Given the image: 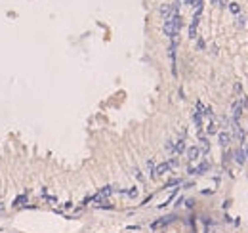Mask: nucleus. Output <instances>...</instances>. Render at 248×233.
<instances>
[{"instance_id":"nucleus-1","label":"nucleus","mask_w":248,"mask_h":233,"mask_svg":"<svg viewBox=\"0 0 248 233\" xmlns=\"http://www.w3.org/2000/svg\"><path fill=\"white\" fill-rule=\"evenodd\" d=\"M185 153H187V159L193 163V160H197L198 157H201V149H198L197 145H191V147H187V149H185Z\"/></svg>"},{"instance_id":"nucleus-2","label":"nucleus","mask_w":248,"mask_h":233,"mask_svg":"<svg viewBox=\"0 0 248 233\" xmlns=\"http://www.w3.org/2000/svg\"><path fill=\"white\" fill-rule=\"evenodd\" d=\"M158 12H160V17L162 19H168L170 15L174 14V4H162Z\"/></svg>"},{"instance_id":"nucleus-3","label":"nucleus","mask_w":248,"mask_h":233,"mask_svg":"<svg viewBox=\"0 0 248 233\" xmlns=\"http://www.w3.org/2000/svg\"><path fill=\"white\" fill-rule=\"evenodd\" d=\"M208 168H210V164L206 163V160H202V163L198 164L197 168H189V174H191V176H195V174H204Z\"/></svg>"},{"instance_id":"nucleus-4","label":"nucleus","mask_w":248,"mask_h":233,"mask_svg":"<svg viewBox=\"0 0 248 233\" xmlns=\"http://www.w3.org/2000/svg\"><path fill=\"white\" fill-rule=\"evenodd\" d=\"M174 220H176V216H166V218H162V220H157V222L151 224V229H157V227H162V226H168V224L174 222Z\"/></svg>"},{"instance_id":"nucleus-5","label":"nucleus","mask_w":248,"mask_h":233,"mask_svg":"<svg viewBox=\"0 0 248 233\" xmlns=\"http://www.w3.org/2000/svg\"><path fill=\"white\" fill-rule=\"evenodd\" d=\"M172 168H170V164L168 163H160V164H157L155 166V178L157 176H162V174H166V172H170Z\"/></svg>"},{"instance_id":"nucleus-6","label":"nucleus","mask_w":248,"mask_h":233,"mask_svg":"<svg viewBox=\"0 0 248 233\" xmlns=\"http://www.w3.org/2000/svg\"><path fill=\"white\" fill-rule=\"evenodd\" d=\"M218 143L223 145V147L229 145V143H231V134H229V132H219V134H218Z\"/></svg>"},{"instance_id":"nucleus-7","label":"nucleus","mask_w":248,"mask_h":233,"mask_svg":"<svg viewBox=\"0 0 248 233\" xmlns=\"http://www.w3.org/2000/svg\"><path fill=\"white\" fill-rule=\"evenodd\" d=\"M241 115H242V105L239 101H235L233 103V122H239Z\"/></svg>"},{"instance_id":"nucleus-8","label":"nucleus","mask_w":248,"mask_h":233,"mask_svg":"<svg viewBox=\"0 0 248 233\" xmlns=\"http://www.w3.org/2000/svg\"><path fill=\"white\" fill-rule=\"evenodd\" d=\"M233 155H235V160H237V164H244V163H246V153H244V149H237Z\"/></svg>"},{"instance_id":"nucleus-9","label":"nucleus","mask_w":248,"mask_h":233,"mask_svg":"<svg viewBox=\"0 0 248 233\" xmlns=\"http://www.w3.org/2000/svg\"><path fill=\"white\" fill-rule=\"evenodd\" d=\"M185 149H187V147H185V142H183V140H178L176 145H174V153H176V155H181Z\"/></svg>"},{"instance_id":"nucleus-10","label":"nucleus","mask_w":248,"mask_h":233,"mask_svg":"<svg viewBox=\"0 0 248 233\" xmlns=\"http://www.w3.org/2000/svg\"><path fill=\"white\" fill-rule=\"evenodd\" d=\"M113 191H115V187H113V186H105V187H101V189H99V193H97V195H99L101 199H105V197H109Z\"/></svg>"},{"instance_id":"nucleus-11","label":"nucleus","mask_w":248,"mask_h":233,"mask_svg":"<svg viewBox=\"0 0 248 233\" xmlns=\"http://www.w3.org/2000/svg\"><path fill=\"white\" fill-rule=\"evenodd\" d=\"M193 122H195V126H197L198 130L202 128V115L198 113V111H195V113H193Z\"/></svg>"},{"instance_id":"nucleus-12","label":"nucleus","mask_w":248,"mask_h":233,"mask_svg":"<svg viewBox=\"0 0 248 233\" xmlns=\"http://www.w3.org/2000/svg\"><path fill=\"white\" fill-rule=\"evenodd\" d=\"M201 153H208L210 151V143H208V138H201Z\"/></svg>"},{"instance_id":"nucleus-13","label":"nucleus","mask_w":248,"mask_h":233,"mask_svg":"<svg viewBox=\"0 0 248 233\" xmlns=\"http://www.w3.org/2000/svg\"><path fill=\"white\" fill-rule=\"evenodd\" d=\"M229 12H231V14H235V15H239V14H241V6H239L237 2H231L229 4Z\"/></svg>"},{"instance_id":"nucleus-14","label":"nucleus","mask_w":248,"mask_h":233,"mask_svg":"<svg viewBox=\"0 0 248 233\" xmlns=\"http://www.w3.org/2000/svg\"><path fill=\"white\" fill-rule=\"evenodd\" d=\"M237 27H246V15H242V14H239L237 15Z\"/></svg>"},{"instance_id":"nucleus-15","label":"nucleus","mask_w":248,"mask_h":233,"mask_svg":"<svg viewBox=\"0 0 248 233\" xmlns=\"http://www.w3.org/2000/svg\"><path fill=\"white\" fill-rule=\"evenodd\" d=\"M25 203H27V197H25V195H23V197H17V199L14 201V206L17 208V206H21V204H25Z\"/></svg>"},{"instance_id":"nucleus-16","label":"nucleus","mask_w":248,"mask_h":233,"mask_svg":"<svg viewBox=\"0 0 248 233\" xmlns=\"http://www.w3.org/2000/svg\"><path fill=\"white\" fill-rule=\"evenodd\" d=\"M206 132H208V134H216V132H218L216 122H212V120H210V122H208V128H206Z\"/></svg>"},{"instance_id":"nucleus-17","label":"nucleus","mask_w":248,"mask_h":233,"mask_svg":"<svg viewBox=\"0 0 248 233\" xmlns=\"http://www.w3.org/2000/svg\"><path fill=\"white\" fill-rule=\"evenodd\" d=\"M180 183H181V180H180V178H174V180H170V182L166 183L164 187H174V186H180Z\"/></svg>"},{"instance_id":"nucleus-18","label":"nucleus","mask_w":248,"mask_h":233,"mask_svg":"<svg viewBox=\"0 0 248 233\" xmlns=\"http://www.w3.org/2000/svg\"><path fill=\"white\" fill-rule=\"evenodd\" d=\"M241 90H242V84H241V82H235V86H233L235 96H241Z\"/></svg>"},{"instance_id":"nucleus-19","label":"nucleus","mask_w":248,"mask_h":233,"mask_svg":"<svg viewBox=\"0 0 248 233\" xmlns=\"http://www.w3.org/2000/svg\"><path fill=\"white\" fill-rule=\"evenodd\" d=\"M239 103H241V105H242V109H246V107H248V98H246V96H241V99H239Z\"/></svg>"},{"instance_id":"nucleus-20","label":"nucleus","mask_w":248,"mask_h":233,"mask_svg":"<svg viewBox=\"0 0 248 233\" xmlns=\"http://www.w3.org/2000/svg\"><path fill=\"white\" fill-rule=\"evenodd\" d=\"M168 164H170V168H176V166H178V164H180V160H178V159H176V157H172V159H170V160H168Z\"/></svg>"},{"instance_id":"nucleus-21","label":"nucleus","mask_w":248,"mask_h":233,"mask_svg":"<svg viewBox=\"0 0 248 233\" xmlns=\"http://www.w3.org/2000/svg\"><path fill=\"white\" fill-rule=\"evenodd\" d=\"M134 176H136V178L139 180V182H143V180H145V178H143V174H141V172L137 170V168H136V170H134Z\"/></svg>"},{"instance_id":"nucleus-22","label":"nucleus","mask_w":248,"mask_h":233,"mask_svg":"<svg viewBox=\"0 0 248 233\" xmlns=\"http://www.w3.org/2000/svg\"><path fill=\"white\" fill-rule=\"evenodd\" d=\"M197 48H198V50H202V48H204V40H202V38L197 40Z\"/></svg>"},{"instance_id":"nucleus-23","label":"nucleus","mask_w":248,"mask_h":233,"mask_svg":"<svg viewBox=\"0 0 248 233\" xmlns=\"http://www.w3.org/2000/svg\"><path fill=\"white\" fill-rule=\"evenodd\" d=\"M166 149H168V151H174V142H166Z\"/></svg>"},{"instance_id":"nucleus-24","label":"nucleus","mask_w":248,"mask_h":233,"mask_svg":"<svg viewBox=\"0 0 248 233\" xmlns=\"http://www.w3.org/2000/svg\"><path fill=\"white\" fill-rule=\"evenodd\" d=\"M212 4H219V0H212Z\"/></svg>"}]
</instances>
